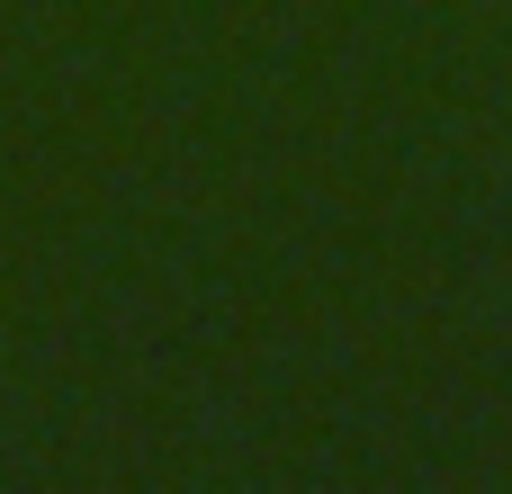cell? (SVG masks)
Listing matches in <instances>:
<instances>
[]
</instances>
